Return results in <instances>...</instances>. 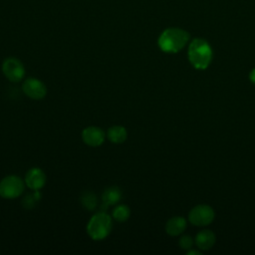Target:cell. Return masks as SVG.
<instances>
[{
    "mask_svg": "<svg viewBox=\"0 0 255 255\" xmlns=\"http://www.w3.org/2000/svg\"><path fill=\"white\" fill-rule=\"evenodd\" d=\"M189 34L180 28H167L159 36L157 44L165 53H177L188 42Z\"/></svg>",
    "mask_w": 255,
    "mask_h": 255,
    "instance_id": "1",
    "label": "cell"
},
{
    "mask_svg": "<svg viewBox=\"0 0 255 255\" xmlns=\"http://www.w3.org/2000/svg\"><path fill=\"white\" fill-rule=\"evenodd\" d=\"M188 60L197 70L206 69L212 60V49L203 39H193L188 47Z\"/></svg>",
    "mask_w": 255,
    "mask_h": 255,
    "instance_id": "2",
    "label": "cell"
},
{
    "mask_svg": "<svg viewBox=\"0 0 255 255\" xmlns=\"http://www.w3.org/2000/svg\"><path fill=\"white\" fill-rule=\"evenodd\" d=\"M113 228V217L106 212H98L87 224V233L93 240H103L109 236Z\"/></svg>",
    "mask_w": 255,
    "mask_h": 255,
    "instance_id": "3",
    "label": "cell"
},
{
    "mask_svg": "<svg viewBox=\"0 0 255 255\" xmlns=\"http://www.w3.org/2000/svg\"><path fill=\"white\" fill-rule=\"evenodd\" d=\"M25 181L15 175H7L0 181V196L6 199H13L19 197L25 188Z\"/></svg>",
    "mask_w": 255,
    "mask_h": 255,
    "instance_id": "4",
    "label": "cell"
},
{
    "mask_svg": "<svg viewBox=\"0 0 255 255\" xmlns=\"http://www.w3.org/2000/svg\"><path fill=\"white\" fill-rule=\"evenodd\" d=\"M215 217L213 208L207 204H199L194 206L188 214V219L195 226L209 225Z\"/></svg>",
    "mask_w": 255,
    "mask_h": 255,
    "instance_id": "5",
    "label": "cell"
},
{
    "mask_svg": "<svg viewBox=\"0 0 255 255\" xmlns=\"http://www.w3.org/2000/svg\"><path fill=\"white\" fill-rule=\"evenodd\" d=\"M2 73L10 82L18 83L22 81L25 76V68L20 60L10 57L3 61Z\"/></svg>",
    "mask_w": 255,
    "mask_h": 255,
    "instance_id": "6",
    "label": "cell"
},
{
    "mask_svg": "<svg viewBox=\"0 0 255 255\" xmlns=\"http://www.w3.org/2000/svg\"><path fill=\"white\" fill-rule=\"evenodd\" d=\"M23 93L32 100H42L47 94L46 85L37 78H27L22 84Z\"/></svg>",
    "mask_w": 255,
    "mask_h": 255,
    "instance_id": "7",
    "label": "cell"
},
{
    "mask_svg": "<svg viewBox=\"0 0 255 255\" xmlns=\"http://www.w3.org/2000/svg\"><path fill=\"white\" fill-rule=\"evenodd\" d=\"M82 139L87 145L97 147L104 143L106 139V133L102 128L98 127H87L82 131Z\"/></svg>",
    "mask_w": 255,
    "mask_h": 255,
    "instance_id": "8",
    "label": "cell"
},
{
    "mask_svg": "<svg viewBox=\"0 0 255 255\" xmlns=\"http://www.w3.org/2000/svg\"><path fill=\"white\" fill-rule=\"evenodd\" d=\"M26 186L31 190H40L46 183V174L39 167L30 168L24 178Z\"/></svg>",
    "mask_w": 255,
    "mask_h": 255,
    "instance_id": "9",
    "label": "cell"
},
{
    "mask_svg": "<svg viewBox=\"0 0 255 255\" xmlns=\"http://www.w3.org/2000/svg\"><path fill=\"white\" fill-rule=\"evenodd\" d=\"M216 241V236L211 230H202L196 234L194 239L195 245L200 250H209L213 247Z\"/></svg>",
    "mask_w": 255,
    "mask_h": 255,
    "instance_id": "10",
    "label": "cell"
},
{
    "mask_svg": "<svg viewBox=\"0 0 255 255\" xmlns=\"http://www.w3.org/2000/svg\"><path fill=\"white\" fill-rule=\"evenodd\" d=\"M186 220L181 216L169 218L165 224V232L170 236H178L186 229Z\"/></svg>",
    "mask_w": 255,
    "mask_h": 255,
    "instance_id": "11",
    "label": "cell"
},
{
    "mask_svg": "<svg viewBox=\"0 0 255 255\" xmlns=\"http://www.w3.org/2000/svg\"><path fill=\"white\" fill-rule=\"evenodd\" d=\"M109 140L113 143H122L128 137V131L123 126H113L107 131Z\"/></svg>",
    "mask_w": 255,
    "mask_h": 255,
    "instance_id": "12",
    "label": "cell"
},
{
    "mask_svg": "<svg viewBox=\"0 0 255 255\" xmlns=\"http://www.w3.org/2000/svg\"><path fill=\"white\" fill-rule=\"evenodd\" d=\"M122 198V192L117 186H110L106 188L103 192L102 199L106 206L117 204Z\"/></svg>",
    "mask_w": 255,
    "mask_h": 255,
    "instance_id": "13",
    "label": "cell"
},
{
    "mask_svg": "<svg viewBox=\"0 0 255 255\" xmlns=\"http://www.w3.org/2000/svg\"><path fill=\"white\" fill-rule=\"evenodd\" d=\"M129 215H130L129 207L126 204H120L113 209L112 217L118 222H124L129 217Z\"/></svg>",
    "mask_w": 255,
    "mask_h": 255,
    "instance_id": "14",
    "label": "cell"
},
{
    "mask_svg": "<svg viewBox=\"0 0 255 255\" xmlns=\"http://www.w3.org/2000/svg\"><path fill=\"white\" fill-rule=\"evenodd\" d=\"M81 203L84 208H86L88 210H94L98 204V200L94 193L87 191V192L83 193V195L81 197Z\"/></svg>",
    "mask_w": 255,
    "mask_h": 255,
    "instance_id": "15",
    "label": "cell"
},
{
    "mask_svg": "<svg viewBox=\"0 0 255 255\" xmlns=\"http://www.w3.org/2000/svg\"><path fill=\"white\" fill-rule=\"evenodd\" d=\"M41 198V194L39 192V190H33L32 193L28 194L24 199H23V206L25 208H33L35 207V205L37 204V202L40 200Z\"/></svg>",
    "mask_w": 255,
    "mask_h": 255,
    "instance_id": "16",
    "label": "cell"
},
{
    "mask_svg": "<svg viewBox=\"0 0 255 255\" xmlns=\"http://www.w3.org/2000/svg\"><path fill=\"white\" fill-rule=\"evenodd\" d=\"M195 244L193 238L189 235H182L178 240V245L183 250H189Z\"/></svg>",
    "mask_w": 255,
    "mask_h": 255,
    "instance_id": "17",
    "label": "cell"
},
{
    "mask_svg": "<svg viewBox=\"0 0 255 255\" xmlns=\"http://www.w3.org/2000/svg\"><path fill=\"white\" fill-rule=\"evenodd\" d=\"M249 79H250V81H251L253 84H255V68H254V69H252V70L250 71Z\"/></svg>",
    "mask_w": 255,
    "mask_h": 255,
    "instance_id": "18",
    "label": "cell"
},
{
    "mask_svg": "<svg viewBox=\"0 0 255 255\" xmlns=\"http://www.w3.org/2000/svg\"><path fill=\"white\" fill-rule=\"evenodd\" d=\"M186 254H187V255H192V254H195V255H200V254H201V252H200L199 250H193V249L191 248V249L187 250Z\"/></svg>",
    "mask_w": 255,
    "mask_h": 255,
    "instance_id": "19",
    "label": "cell"
}]
</instances>
